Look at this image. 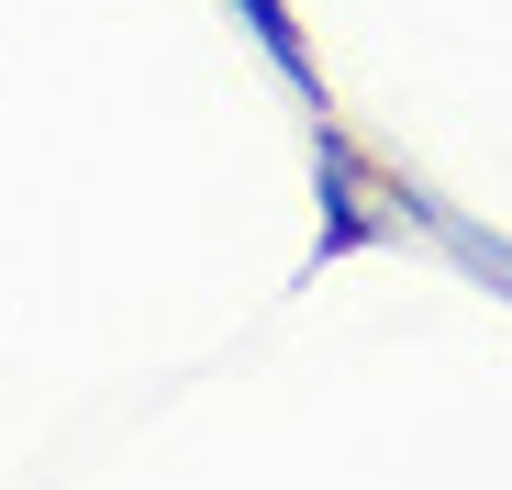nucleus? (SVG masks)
Segmentation results:
<instances>
[{"label": "nucleus", "mask_w": 512, "mask_h": 490, "mask_svg": "<svg viewBox=\"0 0 512 490\" xmlns=\"http://www.w3.org/2000/svg\"><path fill=\"white\" fill-rule=\"evenodd\" d=\"M312 179H323V223H312V268H334V257H368V245H401V212H412V190L401 179H379L368 156L334 134V112H312Z\"/></svg>", "instance_id": "1"}, {"label": "nucleus", "mask_w": 512, "mask_h": 490, "mask_svg": "<svg viewBox=\"0 0 512 490\" xmlns=\"http://www.w3.org/2000/svg\"><path fill=\"white\" fill-rule=\"evenodd\" d=\"M234 23H245V34H256V56H268L290 90H301V112H334V101H323V56H312V34H301L290 0H234Z\"/></svg>", "instance_id": "2"}]
</instances>
